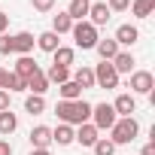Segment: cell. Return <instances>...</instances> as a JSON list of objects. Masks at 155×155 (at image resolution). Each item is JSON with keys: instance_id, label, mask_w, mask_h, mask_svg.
<instances>
[{"instance_id": "d4e9b609", "label": "cell", "mask_w": 155, "mask_h": 155, "mask_svg": "<svg viewBox=\"0 0 155 155\" xmlns=\"http://www.w3.org/2000/svg\"><path fill=\"white\" fill-rule=\"evenodd\" d=\"M49 31H55L58 37H64V34L73 31V18H70L67 12H58V15H52V28H49Z\"/></svg>"}, {"instance_id": "9a60e30c", "label": "cell", "mask_w": 155, "mask_h": 155, "mask_svg": "<svg viewBox=\"0 0 155 155\" xmlns=\"http://www.w3.org/2000/svg\"><path fill=\"white\" fill-rule=\"evenodd\" d=\"M70 79H73L76 85H79L82 91H85V88H94V70L82 64V67H76V70L70 73Z\"/></svg>"}, {"instance_id": "cb8c5ba5", "label": "cell", "mask_w": 155, "mask_h": 155, "mask_svg": "<svg viewBox=\"0 0 155 155\" xmlns=\"http://www.w3.org/2000/svg\"><path fill=\"white\" fill-rule=\"evenodd\" d=\"M43 73H46L49 85H61L70 79V67H58V64H49V70H43Z\"/></svg>"}, {"instance_id": "4dcf8cb0", "label": "cell", "mask_w": 155, "mask_h": 155, "mask_svg": "<svg viewBox=\"0 0 155 155\" xmlns=\"http://www.w3.org/2000/svg\"><path fill=\"white\" fill-rule=\"evenodd\" d=\"M31 6H34L37 12H52V9H55V0H31Z\"/></svg>"}, {"instance_id": "30bf717a", "label": "cell", "mask_w": 155, "mask_h": 155, "mask_svg": "<svg viewBox=\"0 0 155 155\" xmlns=\"http://www.w3.org/2000/svg\"><path fill=\"white\" fill-rule=\"evenodd\" d=\"M28 140H31V149H49L52 146V128L49 125H34Z\"/></svg>"}, {"instance_id": "74e56055", "label": "cell", "mask_w": 155, "mask_h": 155, "mask_svg": "<svg viewBox=\"0 0 155 155\" xmlns=\"http://www.w3.org/2000/svg\"><path fill=\"white\" fill-rule=\"evenodd\" d=\"M6 73H9L6 67H0V88H3V82H6Z\"/></svg>"}, {"instance_id": "9c48e42d", "label": "cell", "mask_w": 155, "mask_h": 155, "mask_svg": "<svg viewBox=\"0 0 155 155\" xmlns=\"http://www.w3.org/2000/svg\"><path fill=\"white\" fill-rule=\"evenodd\" d=\"M34 46H37V37H34L31 31H18V34H12V55H31Z\"/></svg>"}, {"instance_id": "ba28073f", "label": "cell", "mask_w": 155, "mask_h": 155, "mask_svg": "<svg viewBox=\"0 0 155 155\" xmlns=\"http://www.w3.org/2000/svg\"><path fill=\"white\" fill-rule=\"evenodd\" d=\"M110 18H113L110 6H107V3H101V0H91V6H88V18H85V21H91V25L101 31V28H104Z\"/></svg>"}, {"instance_id": "8992f818", "label": "cell", "mask_w": 155, "mask_h": 155, "mask_svg": "<svg viewBox=\"0 0 155 155\" xmlns=\"http://www.w3.org/2000/svg\"><path fill=\"white\" fill-rule=\"evenodd\" d=\"M128 88H131L134 97H137V94L149 97L152 88H155V76H152L149 70H134V73H131V79H128Z\"/></svg>"}, {"instance_id": "44dd1931", "label": "cell", "mask_w": 155, "mask_h": 155, "mask_svg": "<svg viewBox=\"0 0 155 155\" xmlns=\"http://www.w3.org/2000/svg\"><path fill=\"white\" fill-rule=\"evenodd\" d=\"M73 137H76V128H70V125L58 122V128H52V143H58V146H73Z\"/></svg>"}, {"instance_id": "7a4b0ae2", "label": "cell", "mask_w": 155, "mask_h": 155, "mask_svg": "<svg viewBox=\"0 0 155 155\" xmlns=\"http://www.w3.org/2000/svg\"><path fill=\"white\" fill-rule=\"evenodd\" d=\"M137 134H140V122H137L134 116H128V119H116V125L110 128V140H113L116 146H128V143H134Z\"/></svg>"}, {"instance_id": "8fae6325", "label": "cell", "mask_w": 155, "mask_h": 155, "mask_svg": "<svg viewBox=\"0 0 155 155\" xmlns=\"http://www.w3.org/2000/svg\"><path fill=\"white\" fill-rule=\"evenodd\" d=\"M97 140H101V131H97L91 122L79 125V128H76V137H73V143H79V146H85V149H91Z\"/></svg>"}, {"instance_id": "d6986e66", "label": "cell", "mask_w": 155, "mask_h": 155, "mask_svg": "<svg viewBox=\"0 0 155 155\" xmlns=\"http://www.w3.org/2000/svg\"><path fill=\"white\" fill-rule=\"evenodd\" d=\"M58 46H61V37H58L55 31H43V34H37V49H43L46 55H52Z\"/></svg>"}, {"instance_id": "1f68e13d", "label": "cell", "mask_w": 155, "mask_h": 155, "mask_svg": "<svg viewBox=\"0 0 155 155\" xmlns=\"http://www.w3.org/2000/svg\"><path fill=\"white\" fill-rule=\"evenodd\" d=\"M0 55H12V34H3V37H0Z\"/></svg>"}, {"instance_id": "5b68a950", "label": "cell", "mask_w": 155, "mask_h": 155, "mask_svg": "<svg viewBox=\"0 0 155 155\" xmlns=\"http://www.w3.org/2000/svg\"><path fill=\"white\" fill-rule=\"evenodd\" d=\"M116 110H113V104H91V125L97 128V131H110L113 125H116Z\"/></svg>"}, {"instance_id": "d590c367", "label": "cell", "mask_w": 155, "mask_h": 155, "mask_svg": "<svg viewBox=\"0 0 155 155\" xmlns=\"http://www.w3.org/2000/svg\"><path fill=\"white\" fill-rule=\"evenodd\" d=\"M140 155H155V143H146V146H143V152H140Z\"/></svg>"}, {"instance_id": "484cf974", "label": "cell", "mask_w": 155, "mask_h": 155, "mask_svg": "<svg viewBox=\"0 0 155 155\" xmlns=\"http://www.w3.org/2000/svg\"><path fill=\"white\" fill-rule=\"evenodd\" d=\"M58 97H61V101H79V97H82V88L76 85L73 79H67V82L58 85Z\"/></svg>"}, {"instance_id": "603a6c76", "label": "cell", "mask_w": 155, "mask_h": 155, "mask_svg": "<svg viewBox=\"0 0 155 155\" xmlns=\"http://www.w3.org/2000/svg\"><path fill=\"white\" fill-rule=\"evenodd\" d=\"M128 9H131L134 18L143 21V18H149V15L155 12V0H131V6H128Z\"/></svg>"}, {"instance_id": "6da1fadb", "label": "cell", "mask_w": 155, "mask_h": 155, "mask_svg": "<svg viewBox=\"0 0 155 155\" xmlns=\"http://www.w3.org/2000/svg\"><path fill=\"white\" fill-rule=\"evenodd\" d=\"M55 116H58L61 125L79 128V125L91 122V104L85 97H79V101H58L55 104Z\"/></svg>"}, {"instance_id": "d6a6232c", "label": "cell", "mask_w": 155, "mask_h": 155, "mask_svg": "<svg viewBox=\"0 0 155 155\" xmlns=\"http://www.w3.org/2000/svg\"><path fill=\"white\" fill-rule=\"evenodd\" d=\"M9 97H12L9 91H3V88H0V113H3V110H12V107H9Z\"/></svg>"}, {"instance_id": "f1b7e54d", "label": "cell", "mask_w": 155, "mask_h": 155, "mask_svg": "<svg viewBox=\"0 0 155 155\" xmlns=\"http://www.w3.org/2000/svg\"><path fill=\"white\" fill-rule=\"evenodd\" d=\"M91 152H94V155H116V143H113L110 137H101V140L91 146Z\"/></svg>"}, {"instance_id": "836d02e7", "label": "cell", "mask_w": 155, "mask_h": 155, "mask_svg": "<svg viewBox=\"0 0 155 155\" xmlns=\"http://www.w3.org/2000/svg\"><path fill=\"white\" fill-rule=\"evenodd\" d=\"M6 31H9V15H6V12H0V37H3Z\"/></svg>"}, {"instance_id": "4316f807", "label": "cell", "mask_w": 155, "mask_h": 155, "mask_svg": "<svg viewBox=\"0 0 155 155\" xmlns=\"http://www.w3.org/2000/svg\"><path fill=\"white\" fill-rule=\"evenodd\" d=\"M25 113H31V116H43V113H46V97H40V94H28V97H25Z\"/></svg>"}, {"instance_id": "f546056e", "label": "cell", "mask_w": 155, "mask_h": 155, "mask_svg": "<svg viewBox=\"0 0 155 155\" xmlns=\"http://www.w3.org/2000/svg\"><path fill=\"white\" fill-rule=\"evenodd\" d=\"M107 6H110V12H128L131 0H107Z\"/></svg>"}, {"instance_id": "8d00e7d4", "label": "cell", "mask_w": 155, "mask_h": 155, "mask_svg": "<svg viewBox=\"0 0 155 155\" xmlns=\"http://www.w3.org/2000/svg\"><path fill=\"white\" fill-rule=\"evenodd\" d=\"M28 155H52V152H49V149H31Z\"/></svg>"}, {"instance_id": "277c9868", "label": "cell", "mask_w": 155, "mask_h": 155, "mask_svg": "<svg viewBox=\"0 0 155 155\" xmlns=\"http://www.w3.org/2000/svg\"><path fill=\"white\" fill-rule=\"evenodd\" d=\"M94 70V88H119V79H122V76L116 73V67L110 64V61H101V64H94L91 67Z\"/></svg>"}, {"instance_id": "7c38bea8", "label": "cell", "mask_w": 155, "mask_h": 155, "mask_svg": "<svg viewBox=\"0 0 155 155\" xmlns=\"http://www.w3.org/2000/svg\"><path fill=\"white\" fill-rule=\"evenodd\" d=\"M110 64L116 67V73H119V76H122V73H128V76H131V73L137 70V67H134V64H137V58H134V52H131V49H119V55H116Z\"/></svg>"}, {"instance_id": "4fadbf2b", "label": "cell", "mask_w": 155, "mask_h": 155, "mask_svg": "<svg viewBox=\"0 0 155 155\" xmlns=\"http://www.w3.org/2000/svg\"><path fill=\"white\" fill-rule=\"evenodd\" d=\"M113 110H116L119 119H128V116L137 113V97H134L131 91H125V94H119V97L113 101Z\"/></svg>"}, {"instance_id": "83f0119b", "label": "cell", "mask_w": 155, "mask_h": 155, "mask_svg": "<svg viewBox=\"0 0 155 155\" xmlns=\"http://www.w3.org/2000/svg\"><path fill=\"white\" fill-rule=\"evenodd\" d=\"M3 91H9V94H18V91H28V85H25V79H18L15 73H6V82H3Z\"/></svg>"}, {"instance_id": "7402d4cb", "label": "cell", "mask_w": 155, "mask_h": 155, "mask_svg": "<svg viewBox=\"0 0 155 155\" xmlns=\"http://www.w3.org/2000/svg\"><path fill=\"white\" fill-rule=\"evenodd\" d=\"M15 131H18V116L12 110H3V113H0V137H9Z\"/></svg>"}, {"instance_id": "2e32d148", "label": "cell", "mask_w": 155, "mask_h": 155, "mask_svg": "<svg viewBox=\"0 0 155 155\" xmlns=\"http://www.w3.org/2000/svg\"><path fill=\"white\" fill-rule=\"evenodd\" d=\"M94 52L101 55V61H113V58L119 55V43H116L113 37H101L97 46H94Z\"/></svg>"}, {"instance_id": "5bb4252c", "label": "cell", "mask_w": 155, "mask_h": 155, "mask_svg": "<svg viewBox=\"0 0 155 155\" xmlns=\"http://www.w3.org/2000/svg\"><path fill=\"white\" fill-rule=\"evenodd\" d=\"M37 70H40V64H37L31 55H18V58H15V70H12V73L18 76V79H25V82H28Z\"/></svg>"}, {"instance_id": "3957f363", "label": "cell", "mask_w": 155, "mask_h": 155, "mask_svg": "<svg viewBox=\"0 0 155 155\" xmlns=\"http://www.w3.org/2000/svg\"><path fill=\"white\" fill-rule=\"evenodd\" d=\"M70 37H73V46H76V49L88 52V49H94V46H97V40H101V31H97L91 21H73V31H70Z\"/></svg>"}, {"instance_id": "e575fe53", "label": "cell", "mask_w": 155, "mask_h": 155, "mask_svg": "<svg viewBox=\"0 0 155 155\" xmlns=\"http://www.w3.org/2000/svg\"><path fill=\"white\" fill-rule=\"evenodd\" d=\"M0 155H12V143L9 140H0Z\"/></svg>"}, {"instance_id": "ac0fdd59", "label": "cell", "mask_w": 155, "mask_h": 155, "mask_svg": "<svg viewBox=\"0 0 155 155\" xmlns=\"http://www.w3.org/2000/svg\"><path fill=\"white\" fill-rule=\"evenodd\" d=\"M88 6H91V0H70L64 12H67L73 21H85V18H88Z\"/></svg>"}, {"instance_id": "e0dca14e", "label": "cell", "mask_w": 155, "mask_h": 155, "mask_svg": "<svg viewBox=\"0 0 155 155\" xmlns=\"http://www.w3.org/2000/svg\"><path fill=\"white\" fill-rule=\"evenodd\" d=\"M25 85H28V91H31V94H40V97H46V91H49V79H46L43 67H40V70L31 76V79H28Z\"/></svg>"}, {"instance_id": "ffe728a7", "label": "cell", "mask_w": 155, "mask_h": 155, "mask_svg": "<svg viewBox=\"0 0 155 155\" xmlns=\"http://www.w3.org/2000/svg\"><path fill=\"white\" fill-rule=\"evenodd\" d=\"M73 61H76V49L73 46H58L52 52V64H58V67H73Z\"/></svg>"}, {"instance_id": "52a82bcc", "label": "cell", "mask_w": 155, "mask_h": 155, "mask_svg": "<svg viewBox=\"0 0 155 155\" xmlns=\"http://www.w3.org/2000/svg\"><path fill=\"white\" fill-rule=\"evenodd\" d=\"M113 40L119 43V49H134L137 46V40H140V28L137 25H119L116 28V34H113Z\"/></svg>"}]
</instances>
